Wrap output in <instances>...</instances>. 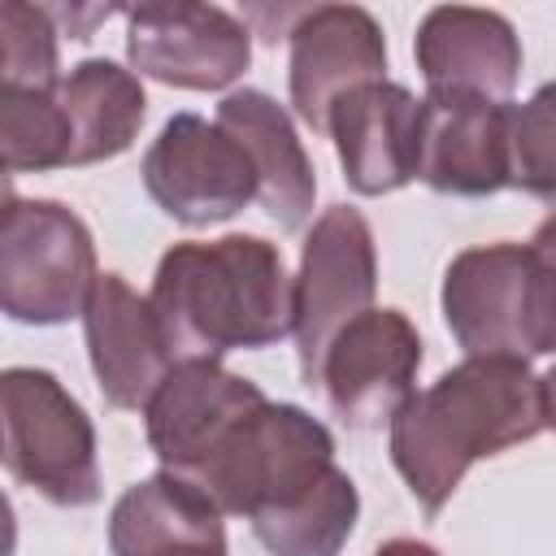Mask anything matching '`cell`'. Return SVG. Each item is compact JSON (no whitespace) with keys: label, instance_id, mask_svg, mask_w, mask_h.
Returning a JSON list of instances; mask_svg holds the SVG:
<instances>
[{"label":"cell","instance_id":"7","mask_svg":"<svg viewBox=\"0 0 556 556\" xmlns=\"http://www.w3.org/2000/svg\"><path fill=\"white\" fill-rule=\"evenodd\" d=\"M143 187L182 226L230 222L256 200V169L243 143L200 113H174L143 152Z\"/></svg>","mask_w":556,"mask_h":556},{"label":"cell","instance_id":"12","mask_svg":"<svg viewBox=\"0 0 556 556\" xmlns=\"http://www.w3.org/2000/svg\"><path fill=\"white\" fill-rule=\"evenodd\" d=\"M261 404L265 391L252 378L230 374L222 361H174L143 408L148 447L161 469L191 478L217 452V443Z\"/></svg>","mask_w":556,"mask_h":556},{"label":"cell","instance_id":"4","mask_svg":"<svg viewBox=\"0 0 556 556\" xmlns=\"http://www.w3.org/2000/svg\"><path fill=\"white\" fill-rule=\"evenodd\" d=\"M4 469L56 508H87L100 500L96 426L56 374L13 365L0 374Z\"/></svg>","mask_w":556,"mask_h":556},{"label":"cell","instance_id":"24","mask_svg":"<svg viewBox=\"0 0 556 556\" xmlns=\"http://www.w3.org/2000/svg\"><path fill=\"white\" fill-rule=\"evenodd\" d=\"M530 334L534 356L556 352V213L530 235Z\"/></svg>","mask_w":556,"mask_h":556},{"label":"cell","instance_id":"16","mask_svg":"<svg viewBox=\"0 0 556 556\" xmlns=\"http://www.w3.org/2000/svg\"><path fill=\"white\" fill-rule=\"evenodd\" d=\"M508 113L513 104L478 96H421L417 178L439 195L482 200L508 187Z\"/></svg>","mask_w":556,"mask_h":556},{"label":"cell","instance_id":"18","mask_svg":"<svg viewBox=\"0 0 556 556\" xmlns=\"http://www.w3.org/2000/svg\"><path fill=\"white\" fill-rule=\"evenodd\" d=\"M113 556H226L222 508L187 478L161 469L130 491L109 513Z\"/></svg>","mask_w":556,"mask_h":556},{"label":"cell","instance_id":"9","mask_svg":"<svg viewBox=\"0 0 556 556\" xmlns=\"http://www.w3.org/2000/svg\"><path fill=\"white\" fill-rule=\"evenodd\" d=\"M421 334L400 308H365L321 352L313 387L348 430H378L413 400Z\"/></svg>","mask_w":556,"mask_h":556},{"label":"cell","instance_id":"3","mask_svg":"<svg viewBox=\"0 0 556 556\" xmlns=\"http://www.w3.org/2000/svg\"><path fill=\"white\" fill-rule=\"evenodd\" d=\"M334 469V434L300 404L265 400L187 482H195L222 508V517H243L256 526L304 504Z\"/></svg>","mask_w":556,"mask_h":556},{"label":"cell","instance_id":"20","mask_svg":"<svg viewBox=\"0 0 556 556\" xmlns=\"http://www.w3.org/2000/svg\"><path fill=\"white\" fill-rule=\"evenodd\" d=\"M356 517H361L356 482L343 469H334L304 504L256 521L252 534L269 556H339L356 530Z\"/></svg>","mask_w":556,"mask_h":556},{"label":"cell","instance_id":"13","mask_svg":"<svg viewBox=\"0 0 556 556\" xmlns=\"http://www.w3.org/2000/svg\"><path fill=\"white\" fill-rule=\"evenodd\" d=\"M83 334L100 395L113 408L139 413L174 369L161 317L148 295H139L122 274H100L83 308Z\"/></svg>","mask_w":556,"mask_h":556},{"label":"cell","instance_id":"23","mask_svg":"<svg viewBox=\"0 0 556 556\" xmlns=\"http://www.w3.org/2000/svg\"><path fill=\"white\" fill-rule=\"evenodd\" d=\"M508 187L556 208V83L508 113Z\"/></svg>","mask_w":556,"mask_h":556},{"label":"cell","instance_id":"19","mask_svg":"<svg viewBox=\"0 0 556 556\" xmlns=\"http://www.w3.org/2000/svg\"><path fill=\"white\" fill-rule=\"evenodd\" d=\"M56 104L70 130V165H96L122 156L148 117V96L135 70L87 56L56 83Z\"/></svg>","mask_w":556,"mask_h":556},{"label":"cell","instance_id":"26","mask_svg":"<svg viewBox=\"0 0 556 556\" xmlns=\"http://www.w3.org/2000/svg\"><path fill=\"white\" fill-rule=\"evenodd\" d=\"M539 387H543V421H547V430H556V365L539 378Z\"/></svg>","mask_w":556,"mask_h":556},{"label":"cell","instance_id":"8","mask_svg":"<svg viewBox=\"0 0 556 556\" xmlns=\"http://www.w3.org/2000/svg\"><path fill=\"white\" fill-rule=\"evenodd\" d=\"M126 61L165 87L226 91L252 65V30L217 4L143 0L126 9Z\"/></svg>","mask_w":556,"mask_h":556},{"label":"cell","instance_id":"22","mask_svg":"<svg viewBox=\"0 0 556 556\" xmlns=\"http://www.w3.org/2000/svg\"><path fill=\"white\" fill-rule=\"evenodd\" d=\"M56 22L43 4L4 0L0 4V87L52 91L65 74L56 61Z\"/></svg>","mask_w":556,"mask_h":556},{"label":"cell","instance_id":"10","mask_svg":"<svg viewBox=\"0 0 556 556\" xmlns=\"http://www.w3.org/2000/svg\"><path fill=\"white\" fill-rule=\"evenodd\" d=\"M287 39H291V61H287L291 104L295 117L313 130L330 126V113L348 91L387 78L382 26L361 4L300 9Z\"/></svg>","mask_w":556,"mask_h":556},{"label":"cell","instance_id":"1","mask_svg":"<svg viewBox=\"0 0 556 556\" xmlns=\"http://www.w3.org/2000/svg\"><path fill=\"white\" fill-rule=\"evenodd\" d=\"M543 421V387L521 356H465L391 417V465L434 517L473 460L530 443Z\"/></svg>","mask_w":556,"mask_h":556},{"label":"cell","instance_id":"2","mask_svg":"<svg viewBox=\"0 0 556 556\" xmlns=\"http://www.w3.org/2000/svg\"><path fill=\"white\" fill-rule=\"evenodd\" d=\"M148 300L174 361H222L226 352H256L295 334V278L278 243L261 235L174 243L156 265Z\"/></svg>","mask_w":556,"mask_h":556},{"label":"cell","instance_id":"17","mask_svg":"<svg viewBox=\"0 0 556 556\" xmlns=\"http://www.w3.org/2000/svg\"><path fill=\"white\" fill-rule=\"evenodd\" d=\"M217 126H226L243 143V152L256 169L261 208L282 230H300L313 217L317 174H313V161L291 126V113L274 96H265L256 87H239V91L222 96Z\"/></svg>","mask_w":556,"mask_h":556},{"label":"cell","instance_id":"6","mask_svg":"<svg viewBox=\"0 0 556 556\" xmlns=\"http://www.w3.org/2000/svg\"><path fill=\"white\" fill-rule=\"evenodd\" d=\"M374 291H378V252L365 213L352 204L326 208L304 239L300 274H295V352H300L304 387H313L330 339L352 317L374 308Z\"/></svg>","mask_w":556,"mask_h":556},{"label":"cell","instance_id":"14","mask_svg":"<svg viewBox=\"0 0 556 556\" xmlns=\"http://www.w3.org/2000/svg\"><path fill=\"white\" fill-rule=\"evenodd\" d=\"M417 70L434 96H478L508 104L521 78V39L495 9L439 4L421 17L413 39Z\"/></svg>","mask_w":556,"mask_h":556},{"label":"cell","instance_id":"25","mask_svg":"<svg viewBox=\"0 0 556 556\" xmlns=\"http://www.w3.org/2000/svg\"><path fill=\"white\" fill-rule=\"evenodd\" d=\"M374 556H443V552L430 547V543H421V539H387Z\"/></svg>","mask_w":556,"mask_h":556},{"label":"cell","instance_id":"15","mask_svg":"<svg viewBox=\"0 0 556 556\" xmlns=\"http://www.w3.org/2000/svg\"><path fill=\"white\" fill-rule=\"evenodd\" d=\"M330 139L356 195H387L417 178L421 100L404 83H365L330 113Z\"/></svg>","mask_w":556,"mask_h":556},{"label":"cell","instance_id":"5","mask_svg":"<svg viewBox=\"0 0 556 556\" xmlns=\"http://www.w3.org/2000/svg\"><path fill=\"white\" fill-rule=\"evenodd\" d=\"M96 239L61 200H22L9 191L0 235V308L22 326H61L83 317L96 287Z\"/></svg>","mask_w":556,"mask_h":556},{"label":"cell","instance_id":"21","mask_svg":"<svg viewBox=\"0 0 556 556\" xmlns=\"http://www.w3.org/2000/svg\"><path fill=\"white\" fill-rule=\"evenodd\" d=\"M0 148L9 174H43L70 165V130L52 91L0 87Z\"/></svg>","mask_w":556,"mask_h":556},{"label":"cell","instance_id":"11","mask_svg":"<svg viewBox=\"0 0 556 556\" xmlns=\"http://www.w3.org/2000/svg\"><path fill=\"white\" fill-rule=\"evenodd\" d=\"M443 321L465 356L530 361V248L504 239L456 252L443 274Z\"/></svg>","mask_w":556,"mask_h":556}]
</instances>
